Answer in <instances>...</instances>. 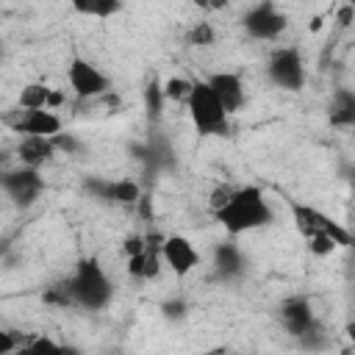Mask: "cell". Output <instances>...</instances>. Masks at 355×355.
I'll return each instance as SVG.
<instances>
[{"label": "cell", "mask_w": 355, "mask_h": 355, "mask_svg": "<svg viewBox=\"0 0 355 355\" xmlns=\"http://www.w3.org/2000/svg\"><path fill=\"white\" fill-rule=\"evenodd\" d=\"M352 17H355V8H352V3H344V6H338V11H336V22H338V28H349V25H352Z\"/></svg>", "instance_id": "29"}, {"label": "cell", "mask_w": 355, "mask_h": 355, "mask_svg": "<svg viewBox=\"0 0 355 355\" xmlns=\"http://www.w3.org/2000/svg\"><path fill=\"white\" fill-rule=\"evenodd\" d=\"M0 191L17 205V208H31L39 194L44 191V178L33 166H17L8 172H0Z\"/></svg>", "instance_id": "9"}, {"label": "cell", "mask_w": 355, "mask_h": 355, "mask_svg": "<svg viewBox=\"0 0 355 355\" xmlns=\"http://www.w3.org/2000/svg\"><path fill=\"white\" fill-rule=\"evenodd\" d=\"M186 108L200 136H230V114L222 108V103L214 97L205 80H191Z\"/></svg>", "instance_id": "3"}, {"label": "cell", "mask_w": 355, "mask_h": 355, "mask_svg": "<svg viewBox=\"0 0 355 355\" xmlns=\"http://www.w3.org/2000/svg\"><path fill=\"white\" fill-rule=\"evenodd\" d=\"M67 286L75 308H83V311H103L114 300V286L97 258H80L72 275L67 277Z\"/></svg>", "instance_id": "2"}, {"label": "cell", "mask_w": 355, "mask_h": 355, "mask_svg": "<svg viewBox=\"0 0 355 355\" xmlns=\"http://www.w3.org/2000/svg\"><path fill=\"white\" fill-rule=\"evenodd\" d=\"M69 6L75 14L94 19H108L122 11V0H69Z\"/></svg>", "instance_id": "18"}, {"label": "cell", "mask_w": 355, "mask_h": 355, "mask_svg": "<svg viewBox=\"0 0 355 355\" xmlns=\"http://www.w3.org/2000/svg\"><path fill=\"white\" fill-rule=\"evenodd\" d=\"M3 55H6V44H3V39H0V61H3Z\"/></svg>", "instance_id": "33"}, {"label": "cell", "mask_w": 355, "mask_h": 355, "mask_svg": "<svg viewBox=\"0 0 355 355\" xmlns=\"http://www.w3.org/2000/svg\"><path fill=\"white\" fill-rule=\"evenodd\" d=\"M286 25H288V17L272 0H258L241 14V28L255 42H275L286 31Z\"/></svg>", "instance_id": "7"}, {"label": "cell", "mask_w": 355, "mask_h": 355, "mask_svg": "<svg viewBox=\"0 0 355 355\" xmlns=\"http://www.w3.org/2000/svg\"><path fill=\"white\" fill-rule=\"evenodd\" d=\"M161 89H164V97L169 103H183L186 105L189 92H191V80L183 78V75H172V78H166V83H161Z\"/></svg>", "instance_id": "21"}, {"label": "cell", "mask_w": 355, "mask_h": 355, "mask_svg": "<svg viewBox=\"0 0 355 355\" xmlns=\"http://www.w3.org/2000/svg\"><path fill=\"white\" fill-rule=\"evenodd\" d=\"M67 80L78 100H97L111 92V78L83 55H72L67 64Z\"/></svg>", "instance_id": "6"}, {"label": "cell", "mask_w": 355, "mask_h": 355, "mask_svg": "<svg viewBox=\"0 0 355 355\" xmlns=\"http://www.w3.org/2000/svg\"><path fill=\"white\" fill-rule=\"evenodd\" d=\"M3 164H6V150L0 147V172H3Z\"/></svg>", "instance_id": "32"}, {"label": "cell", "mask_w": 355, "mask_h": 355, "mask_svg": "<svg viewBox=\"0 0 355 355\" xmlns=\"http://www.w3.org/2000/svg\"><path fill=\"white\" fill-rule=\"evenodd\" d=\"M50 141H53L55 153H67V155H83V153H86L83 139H78L75 133H67L64 128H61L58 133H53V136H50Z\"/></svg>", "instance_id": "23"}, {"label": "cell", "mask_w": 355, "mask_h": 355, "mask_svg": "<svg viewBox=\"0 0 355 355\" xmlns=\"http://www.w3.org/2000/svg\"><path fill=\"white\" fill-rule=\"evenodd\" d=\"M186 311H189V305L183 302V300H166L164 305H161V313L166 316V319H186Z\"/></svg>", "instance_id": "27"}, {"label": "cell", "mask_w": 355, "mask_h": 355, "mask_svg": "<svg viewBox=\"0 0 355 355\" xmlns=\"http://www.w3.org/2000/svg\"><path fill=\"white\" fill-rule=\"evenodd\" d=\"M327 122L333 128H352L355 125V92L338 86L327 103Z\"/></svg>", "instance_id": "17"}, {"label": "cell", "mask_w": 355, "mask_h": 355, "mask_svg": "<svg viewBox=\"0 0 355 355\" xmlns=\"http://www.w3.org/2000/svg\"><path fill=\"white\" fill-rule=\"evenodd\" d=\"M144 239H147L144 250L136 252V255H128V275L136 277V280H153V277H158L161 263H164L161 261V241H164V236L147 233Z\"/></svg>", "instance_id": "14"}, {"label": "cell", "mask_w": 355, "mask_h": 355, "mask_svg": "<svg viewBox=\"0 0 355 355\" xmlns=\"http://www.w3.org/2000/svg\"><path fill=\"white\" fill-rule=\"evenodd\" d=\"M50 94L53 89L42 80H33V83H25L19 89V97H17V105L19 108H50Z\"/></svg>", "instance_id": "19"}, {"label": "cell", "mask_w": 355, "mask_h": 355, "mask_svg": "<svg viewBox=\"0 0 355 355\" xmlns=\"http://www.w3.org/2000/svg\"><path fill=\"white\" fill-rule=\"evenodd\" d=\"M144 244H147V239H144L141 233L125 236V241H122V252H125V258H128V255H136V252H141V250H144Z\"/></svg>", "instance_id": "28"}, {"label": "cell", "mask_w": 355, "mask_h": 355, "mask_svg": "<svg viewBox=\"0 0 355 355\" xmlns=\"http://www.w3.org/2000/svg\"><path fill=\"white\" fill-rule=\"evenodd\" d=\"M266 75L277 89L300 92L305 86V61H302L300 47H294V44L275 47L266 61Z\"/></svg>", "instance_id": "5"}, {"label": "cell", "mask_w": 355, "mask_h": 355, "mask_svg": "<svg viewBox=\"0 0 355 355\" xmlns=\"http://www.w3.org/2000/svg\"><path fill=\"white\" fill-rule=\"evenodd\" d=\"M200 11H222L230 6V0H191Z\"/></svg>", "instance_id": "30"}, {"label": "cell", "mask_w": 355, "mask_h": 355, "mask_svg": "<svg viewBox=\"0 0 355 355\" xmlns=\"http://www.w3.org/2000/svg\"><path fill=\"white\" fill-rule=\"evenodd\" d=\"M214 219L225 227L227 236H241L258 227H269L275 222V211L258 186H239L230 189L225 202L214 211Z\"/></svg>", "instance_id": "1"}, {"label": "cell", "mask_w": 355, "mask_h": 355, "mask_svg": "<svg viewBox=\"0 0 355 355\" xmlns=\"http://www.w3.org/2000/svg\"><path fill=\"white\" fill-rule=\"evenodd\" d=\"M230 189H233V186H216V189L211 191V211H216V208L225 202V197L230 194Z\"/></svg>", "instance_id": "31"}, {"label": "cell", "mask_w": 355, "mask_h": 355, "mask_svg": "<svg viewBox=\"0 0 355 355\" xmlns=\"http://www.w3.org/2000/svg\"><path fill=\"white\" fill-rule=\"evenodd\" d=\"M83 194H89L94 202H103V205H122V208H133L136 200L141 197V186L130 178H100V175H92L80 183Z\"/></svg>", "instance_id": "8"}, {"label": "cell", "mask_w": 355, "mask_h": 355, "mask_svg": "<svg viewBox=\"0 0 355 355\" xmlns=\"http://www.w3.org/2000/svg\"><path fill=\"white\" fill-rule=\"evenodd\" d=\"M17 158L25 166L42 169L44 164H50L55 158V147H53L50 136H22L17 144Z\"/></svg>", "instance_id": "16"}, {"label": "cell", "mask_w": 355, "mask_h": 355, "mask_svg": "<svg viewBox=\"0 0 355 355\" xmlns=\"http://www.w3.org/2000/svg\"><path fill=\"white\" fill-rule=\"evenodd\" d=\"M216 42V31L211 22H194L186 31V44L189 47H211Z\"/></svg>", "instance_id": "22"}, {"label": "cell", "mask_w": 355, "mask_h": 355, "mask_svg": "<svg viewBox=\"0 0 355 355\" xmlns=\"http://www.w3.org/2000/svg\"><path fill=\"white\" fill-rule=\"evenodd\" d=\"M14 114L17 116L6 119V122L19 136H53V133H58L64 128L61 116L53 108H17Z\"/></svg>", "instance_id": "11"}, {"label": "cell", "mask_w": 355, "mask_h": 355, "mask_svg": "<svg viewBox=\"0 0 355 355\" xmlns=\"http://www.w3.org/2000/svg\"><path fill=\"white\" fill-rule=\"evenodd\" d=\"M277 319H280V324H283V330L288 333V336H302V333H308V330H313L316 324H319V319H316V313H313V305H311V300L305 297V294H291V297H286L280 305H277Z\"/></svg>", "instance_id": "10"}, {"label": "cell", "mask_w": 355, "mask_h": 355, "mask_svg": "<svg viewBox=\"0 0 355 355\" xmlns=\"http://www.w3.org/2000/svg\"><path fill=\"white\" fill-rule=\"evenodd\" d=\"M288 208H291V222H294V227H297V233L302 239L316 236V233H327V236L336 239L338 247H349L352 244V233L341 222H336L333 216L319 211L316 205H311V202H291Z\"/></svg>", "instance_id": "4"}, {"label": "cell", "mask_w": 355, "mask_h": 355, "mask_svg": "<svg viewBox=\"0 0 355 355\" xmlns=\"http://www.w3.org/2000/svg\"><path fill=\"white\" fill-rule=\"evenodd\" d=\"M305 250H308L311 255H316V258H324V255L336 252L338 244H336L333 236H327V233H316V236H308V239H305Z\"/></svg>", "instance_id": "25"}, {"label": "cell", "mask_w": 355, "mask_h": 355, "mask_svg": "<svg viewBox=\"0 0 355 355\" xmlns=\"http://www.w3.org/2000/svg\"><path fill=\"white\" fill-rule=\"evenodd\" d=\"M22 344H25V338H19L14 330H3L0 327V355L17 352V349H22Z\"/></svg>", "instance_id": "26"}, {"label": "cell", "mask_w": 355, "mask_h": 355, "mask_svg": "<svg viewBox=\"0 0 355 355\" xmlns=\"http://www.w3.org/2000/svg\"><path fill=\"white\" fill-rule=\"evenodd\" d=\"M161 261L178 277H183V275H189L200 263V252H197V247L186 236L172 233V236H164V241H161Z\"/></svg>", "instance_id": "12"}, {"label": "cell", "mask_w": 355, "mask_h": 355, "mask_svg": "<svg viewBox=\"0 0 355 355\" xmlns=\"http://www.w3.org/2000/svg\"><path fill=\"white\" fill-rule=\"evenodd\" d=\"M244 269L247 258L233 241H219L214 247V277L219 283H236L239 277H244Z\"/></svg>", "instance_id": "15"}, {"label": "cell", "mask_w": 355, "mask_h": 355, "mask_svg": "<svg viewBox=\"0 0 355 355\" xmlns=\"http://www.w3.org/2000/svg\"><path fill=\"white\" fill-rule=\"evenodd\" d=\"M42 302H44V305H50V308H75V302H72V294H69V286H67V280H61V283H55V286L44 288V294H42Z\"/></svg>", "instance_id": "24"}, {"label": "cell", "mask_w": 355, "mask_h": 355, "mask_svg": "<svg viewBox=\"0 0 355 355\" xmlns=\"http://www.w3.org/2000/svg\"><path fill=\"white\" fill-rule=\"evenodd\" d=\"M205 83L230 116L236 111H241V105L247 100V92H244V80H241L239 72H214V75L205 78Z\"/></svg>", "instance_id": "13"}, {"label": "cell", "mask_w": 355, "mask_h": 355, "mask_svg": "<svg viewBox=\"0 0 355 355\" xmlns=\"http://www.w3.org/2000/svg\"><path fill=\"white\" fill-rule=\"evenodd\" d=\"M164 103H166V97H164V89H161V80H158V78H150L147 86H144V111H147L150 125L161 122Z\"/></svg>", "instance_id": "20"}]
</instances>
